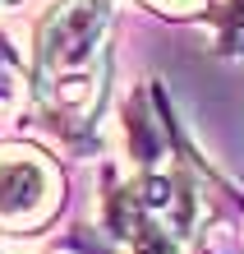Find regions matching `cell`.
Wrapping results in <instances>:
<instances>
[{
    "label": "cell",
    "instance_id": "obj_4",
    "mask_svg": "<svg viewBox=\"0 0 244 254\" xmlns=\"http://www.w3.org/2000/svg\"><path fill=\"white\" fill-rule=\"evenodd\" d=\"M134 5H143L152 14H161V19H180V23H207L212 9H217V0H134Z\"/></svg>",
    "mask_w": 244,
    "mask_h": 254
},
{
    "label": "cell",
    "instance_id": "obj_5",
    "mask_svg": "<svg viewBox=\"0 0 244 254\" xmlns=\"http://www.w3.org/2000/svg\"><path fill=\"white\" fill-rule=\"evenodd\" d=\"M23 74V56L9 47V37L0 33V111L9 107V93H14V79Z\"/></svg>",
    "mask_w": 244,
    "mask_h": 254
},
{
    "label": "cell",
    "instance_id": "obj_1",
    "mask_svg": "<svg viewBox=\"0 0 244 254\" xmlns=\"http://www.w3.org/2000/svg\"><path fill=\"white\" fill-rule=\"evenodd\" d=\"M120 0H47L23 37L28 111L60 148L97 153V121L111 83V33Z\"/></svg>",
    "mask_w": 244,
    "mask_h": 254
},
{
    "label": "cell",
    "instance_id": "obj_6",
    "mask_svg": "<svg viewBox=\"0 0 244 254\" xmlns=\"http://www.w3.org/2000/svg\"><path fill=\"white\" fill-rule=\"evenodd\" d=\"M0 254H51V250H33L23 241H9V236H0Z\"/></svg>",
    "mask_w": 244,
    "mask_h": 254
},
{
    "label": "cell",
    "instance_id": "obj_7",
    "mask_svg": "<svg viewBox=\"0 0 244 254\" xmlns=\"http://www.w3.org/2000/svg\"><path fill=\"white\" fill-rule=\"evenodd\" d=\"M9 5H19V0H0V9H9Z\"/></svg>",
    "mask_w": 244,
    "mask_h": 254
},
{
    "label": "cell",
    "instance_id": "obj_3",
    "mask_svg": "<svg viewBox=\"0 0 244 254\" xmlns=\"http://www.w3.org/2000/svg\"><path fill=\"white\" fill-rule=\"evenodd\" d=\"M101 231L111 236L115 254H189L185 236L152 208L139 176L101 190Z\"/></svg>",
    "mask_w": 244,
    "mask_h": 254
},
{
    "label": "cell",
    "instance_id": "obj_2",
    "mask_svg": "<svg viewBox=\"0 0 244 254\" xmlns=\"http://www.w3.org/2000/svg\"><path fill=\"white\" fill-rule=\"evenodd\" d=\"M65 208V167L42 143L5 139L0 143V236L23 241L51 227Z\"/></svg>",
    "mask_w": 244,
    "mask_h": 254
}]
</instances>
